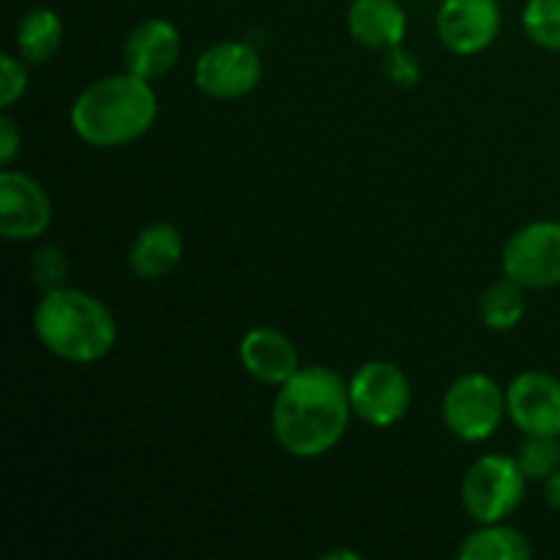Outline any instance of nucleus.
Returning <instances> with one entry per match:
<instances>
[{
	"label": "nucleus",
	"mask_w": 560,
	"mask_h": 560,
	"mask_svg": "<svg viewBox=\"0 0 560 560\" xmlns=\"http://www.w3.org/2000/svg\"><path fill=\"white\" fill-rule=\"evenodd\" d=\"M443 424L463 443H485L501 430L506 388L487 372H465L443 394Z\"/></svg>",
	"instance_id": "nucleus-5"
},
{
	"label": "nucleus",
	"mask_w": 560,
	"mask_h": 560,
	"mask_svg": "<svg viewBox=\"0 0 560 560\" xmlns=\"http://www.w3.org/2000/svg\"><path fill=\"white\" fill-rule=\"evenodd\" d=\"M159 118V98L153 82L120 71L98 77L77 93L69 109L74 135L91 148H124L145 137Z\"/></svg>",
	"instance_id": "nucleus-2"
},
{
	"label": "nucleus",
	"mask_w": 560,
	"mask_h": 560,
	"mask_svg": "<svg viewBox=\"0 0 560 560\" xmlns=\"http://www.w3.org/2000/svg\"><path fill=\"white\" fill-rule=\"evenodd\" d=\"M345 22L355 44L377 52L399 47L408 36V14L399 0H350Z\"/></svg>",
	"instance_id": "nucleus-14"
},
{
	"label": "nucleus",
	"mask_w": 560,
	"mask_h": 560,
	"mask_svg": "<svg viewBox=\"0 0 560 560\" xmlns=\"http://www.w3.org/2000/svg\"><path fill=\"white\" fill-rule=\"evenodd\" d=\"M63 20L58 16V11L47 9V5H36L16 25V55L31 66L49 63L60 52V47H63Z\"/></svg>",
	"instance_id": "nucleus-16"
},
{
	"label": "nucleus",
	"mask_w": 560,
	"mask_h": 560,
	"mask_svg": "<svg viewBox=\"0 0 560 560\" xmlns=\"http://www.w3.org/2000/svg\"><path fill=\"white\" fill-rule=\"evenodd\" d=\"M501 3L498 0H441L435 31L443 47L459 58L485 52L501 33Z\"/></svg>",
	"instance_id": "nucleus-10"
},
{
	"label": "nucleus",
	"mask_w": 560,
	"mask_h": 560,
	"mask_svg": "<svg viewBox=\"0 0 560 560\" xmlns=\"http://www.w3.org/2000/svg\"><path fill=\"white\" fill-rule=\"evenodd\" d=\"M180 58V31L175 22L164 16L142 20L126 33L120 60L124 69L142 77L148 82H156L175 69Z\"/></svg>",
	"instance_id": "nucleus-12"
},
{
	"label": "nucleus",
	"mask_w": 560,
	"mask_h": 560,
	"mask_svg": "<svg viewBox=\"0 0 560 560\" xmlns=\"http://www.w3.org/2000/svg\"><path fill=\"white\" fill-rule=\"evenodd\" d=\"M506 416L523 435L560 438V377L525 370L506 386Z\"/></svg>",
	"instance_id": "nucleus-11"
},
{
	"label": "nucleus",
	"mask_w": 560,
	"mask_h": 560,
	"mask_svg": "<svg viewBox=\"0 0 560 560\" xmlns=\"http://www.w3.org/2000/svg\"><path fill=\"white\" fill-rule=\"evenodd\" d=\"M541 492H545V503L552 509V512H560V468L550 479L541 481Z\"/></svg>",
	"instance_id": "nucleus-25"
},
{
	"label": "nucleus",
	"mask_w": 560,
	"mask_h": 560,
	"mask_svg": "<svg viewBox=\"0 0 560 560\" xmlns=\"http://www.w3.org/2000/svg\"><path fill=\"white\" fill-rule=\"evenodd\" d=\"M52 224V200L33 175L3 167L0 173V235L11 244L38 241Z\"/></svg>",
	"instance_id": "nucleus-9"
},
{
	"label": "nucleus",
	"mask_w": 560,
	"mask_h": 560,
	"mask_svg": "<svg viewBox=\"0 0 560 560\" xmlns=\"http://www.w3.org/2000/svg\"><path fill=\"white\" fill-rule=\"evenodd\" d=\"M184 260V235L170 222H151L129 246V268L142 282L167 279Z\"/></svg>",
	"instance_id": "nucleus-15"
},
{
	"label": "nucleus",
	"mask_w": 560,
	"mask_h": 560,
	"mask_svg": "<svg viewBox=\"0 0 560 560\" xmlns=\"http://www.w3.org/2000/svg\"><path fill=\"white\" fill-rule=\"evenodd\" d=\"M528 479L517 459L485 454L474 459L459 481V503L476 525L506 523L525 501Z\"/></svg>",
	"instance_id": "nucleus-4"
},
{
	"label": "nucleus",
	"mask_w": 560,
	"mask_h": 560,
	"mask_svg": "<svg viewBox=\"0 0 560 560\" xmlns=\"http://www.w3.org/2000/svg\"><path fill=\"white\" fill-rule=\"evenodd\" d=\"M383 77L392 82L394 88H416L421 80V66L416 52L399 47H392L383 52Z\"/></svg>",
	"instance_id": "nucleus-23"
},
{
	"label": "nucleus",
	"mask_w": 560,
	"mask_h": 560,
	"mask_svg": "<svg viewBox=\"0 0 560 560\" xmlns=\"http://www.w3.org/2000/svg\"><path fill=\"white\" fill-rule=\"evenodd\" d=\"M520 470L528 481H545L560 468V438L556 435H525L517 454Z\"/></svg>",
	"instance_id": "nucleus-19"
},
{
	"label": "nucleus",
	"mask_w": 560,
	"mask_h": 560,
	"mask_svg": "<svg viewBox=\"0 0 560 560\" xmlns=\"http://www.w3.org/2000/svg\"><path fill=\"white\" fill-rule=\"evenodd\" d=\"M350 416L348 381L331 366H301L273 397V441L288 457L320 459L348 435Z\"/></svg>",
	"instance_id": "nucleus-1"
},
{
	"label": "nucleus",
	"mask_w": 560,
	"mask_h": 560,
	"mask_svg": "<svg viewBox=\"0 0 560 560\" xmlns=\"http://www.w3.org/2000/svg\"><path fill=\"white\" fill-rule=\"evenodd\" d=\"M523 31L536 47L560 52V0H528L523 5Z\"/></svg>",
	"instance_id": "nucleus-20"
},
{
	"label": "nucleus",
	"mask_w": 560,
	"mask_h": 560,
	"mask_svg": "<svg viewBox=\"0 0 560 560\" xmlns=\"http://www.w3.org/2000/svg\"><path fill=\"white\" fill-rule=\"evenodd\" d=\"M66 277H69V260H66L63 249H58L55 244H44L33 252L31 279L42 293L63 288Z\"/></svg>",
	"instance_id": "nucleus-21"
},
{
	"label": "nucleus",
	"mask_w": 560,
	"mask_h": 560,
	"mask_svg": "<svg viewBox=\"0 0 560 560\" xmlns=\"http://www.w3.org/2000/svg\"><path fill=\"white\" fill-rule=\"evenodd\" d=\"M262 80V58L249 42L211 44L195 63V85L202 96L235 102L257 91Z\"/></svg>",
	"instance_id": "nucleus-8"
},
{
	"label": "nucleus",
	"mask_w": 560,
	"mask_h": 560,
	"mask_svg": "<svg viewBox=\"0 0 560 560\" xmlns=\"http://www.w3.org/2000/svg\"><path fill=\"white\" fill-rule=\"evenodd\" d=\"M27 60L16 52L0 55V107L11 109L27 91Z\"/></svg>",
	"instance_id": "nucleus-22"
},
{
	"label": "nucleus",
	"mask_w": 560,
	"mask_h": 560,
	"mask_svg": "<svg viewBox=\"0 0 560 560\" xmlns=\"http://www.w3.org/2000/svg\"><path fill=\"white\" fill-rule=\"evenodd\" d=\"M525 293L514 279L501 277L481 293L479 317L481 326L490 331H512L525 317Z\"/></svg>",
	"instance_id": "nucleus-18"
},
{
	"label": "nucleus",
	"mask_w": 560,
	"mask_h": 560,
	"mask_svg": "<svg viewBox=\"0 0 560 560\" xmlns=\"http://www.w3.org/2000/svg\"><path fill=\"white\" fill-rule=\"evenodd\" d=\"M503 277L525 290H552L560 284V222L539 219L506 241L501 255Z\"/></svg>",
	"instance_id": "nucleus-7"
},
{
	"label": "nucleus",
	"mask_w": 560,
	"mask_h": 560,
	"mask_svg": "<svg viewBox=\"0 0 560 560\" xmlns=\"http://www.w3.org/2000/svg\"><path fill=\"white\" fill-rule=\"evenodd\" d=\"M459 560H530L534 547L520 528L506 523L476 525L457 550Z\"/></svg>",
	"instance_id": "nucleus-17"
},
{
	"label": "nucleus",
	"mask_w": 560,
	"mask_h": 560,
	"mask_svg": "<svg viewBox=\"0 0 560 560\" xmlns=\"http://www.w3.org/2000/svg\"><path fill=\"white\" fill-rule=\"evenodd\" d=\"M348 388L353 416H359L364 424L377 427V430L399 424L408 416L410 402H413V388H410L408 375L394 361L386 359L364 361L350 375Z\"/></svg>",
	"instance_id": "nucleus-6"
},
{
	"label": "nucleus",
	"mask_w": 560,
	"mask_h": 560,
	"mask_svg": "<svg viewBox=\"0 0 560 560\" xmlns=\"http://www.w3.org/2000/svg\"><path fill=\"white\" fill-rule=\"evenodd\" d=\"M33 334L47 353L66 364H96L113 353L118 323L102 299L63 284L36 301Z\"/></svg>",
	"instance_id": "nucleus-3"
},
{
	"label": "nucleus",
	"mask_w": 560,
	"mask_h": 560,
	"mask_svg": "<svg viewBox=\"0 0 560 560\" xmlns=\"http://www.w3.org/2000/svg\"><path fill=\"white\" fill-rule=\"evenodd\" d=\"M326 560H337V558H345V560H361L359 552H350V550H328L326 556H323Z\"/></svg>",
	"instance_id": "nucleus-26"
},
{
	"label": "nucleus",
	"mask_w": 560,
	"mask_h": 560,
	"mask_svg": "<svg viewBox=\"0 0 560 560\" xmlns=\"http://www.w3.org/2000/svg\"><path fill=\"white\" fill-rule=\"evenodd\" d=\"M238 361L246 375L260 386L279 388L301 370L299 348L273 326H255L241 337Z\"/></svg>",
	"instance_id": "nucleus-13"
},
{
	"label": "nucleus",
	"mask_w": 560,
	"mask_h": 560,
	"mask_svg": "<svg viewBox=\"0 0 560 560\" xmlns=\"http://www.w3.org/2000/svg\"><path fill=\"white\" fill-rule=\"evenodd\" d=\"M20 151L22 131L20 126H16V120L9 115V109H3V115H0V164H3V167H11L14 159L20 156Z\"/></svg>",
	"instance_id": "nucleus-24"
}]
</instances>
